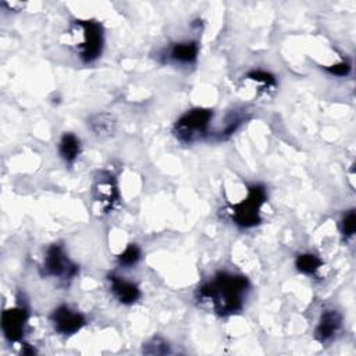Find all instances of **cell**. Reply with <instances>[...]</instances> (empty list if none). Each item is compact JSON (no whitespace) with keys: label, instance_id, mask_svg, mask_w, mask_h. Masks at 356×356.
<instances>
[{"label":"cell","instance_id":"obj_13","mask_svg":"<svg viewBox=\"0 0 356 356\" xmlns=\"http://www.w3.org/2000/svg\"><path fill=\"white\" fill-rule=\"evenodd\" d=\"M89 125L96 135L108 136L115 131V118L108 113H100L89 120Z\"/></svg>","mask_w":356,"mask_h":356},{"label":"cell","instance_id":"obj_9","mask_svg":"<svg viewBox=\"0 0 356 356\" xmlns=\"http://www.w3.org/2000/svg\"><path fill=\"white\" fill-rule=\"evenodd\" d=\"M342 316L337 310H325L318 320L314 335L320 343L330 342L341 330Z\"/></svg>","mask_w":356,"mask_h":356},{"label":"cell","instance_id":"obj_3","mask_svg":"<svg viewBox=\"0 0 356 356\" xmlns=\"http://www.w3.org/2000/svg\"><path fill=\"white\" fill-rule=\"evenodd\" d=\"M267 199V193L263 185L253 184L249 186L248 196L239 202L232 204L231 217L234 222L242 228H252L260 222V207Z\"/></svg>","mask_w":356,"mask_h":356},{"label":"cell","instance_id":"obj_12","mask_svg":"<svg viewBox=\"0 0 356 356\" xmlns=\"http://www.w3.org/2000/svg\"><path fill=\"white\" fill-rule=\"evenodd\" d=\"M58 153L65 163L72 164L81 153L79 139L74 134H64L58 143Z\"/></svg>","mask_w":356,"mask_h":356},{"label":"cell","instance_id":"obj_16","mask_svg":"<svg viewBox=\"0 0 356 356\" xmlns=\"http://www.w3.org/2000/svg\"><path fill=\"white\" fill-rule=\"evenodd\" d=\"M140 259V249L135 243H129L125 250L118 256V263L124 267H131L136 264Z\"/></svg>","mask_w":356,"mask_h":356},{"label":"cell","instance_id":"obj_19","mask_svg":"<svg viewBox=\"0 0 356 356\" xmlns=\"http://www.w3.org/2000/svg\"><path fill=\"white\" fill-rule=\"evenodd\" d=\"M330 74L332 75H337V76H345L348 75V72L350 71V64L348 61H342L339 64H335V65H330L325 68Z\"/></svg>","mask_w":356,"mask_h":356},{"label":"cell","instance_id":"obj_1","mask_svg":"<svg viewBox=\"0 0 356 356\" xmlns=\"http://www.w3.org/2000/svg\"><path fill=\"white\" fill-rule=\"evenodd\" d=\"M249 281L243 275L231 273H218L213 280L199 286L197 300L210 307L220 316H229L239 312L243 306Z\"/></svg>","mask_w":356,"mask_h":356},{"label":"cell","instance_id":"obj_5","mask_svg":"<svg viewBox=\"0 0 356 356\" xmlns=\"http://www.w3.org/2000/svg\"><path fill=\"white\" fill-rule=\"evenodd\" d=\"M43 271L49 277L71 280L78 274V266L72 263L60 245H50L43 259Z\"/></svg>","mask_w":356,"mask_h":356},{"label":"cell","instance_id":"obj_6","mask_svg":"<svg viewBox=\"0 0 356 356\" xmlns=\"http://www.w3.org/2000/svg\"><path fill=\"white\" fill-rule=\"evenodd\" d=\"M28 321V312L22 306L6 309L1 314V330L7 341L11 343L19 342L24 337L25 325Z\"/></svg>","mask_w":356,"mask_h":356},{"label":"cell","instance_id":"obj_8","mask_svg":"<svg viewBox=\"0 0 356 356\" xmlns=\"http://www.w3.org/2000/svg\"><path fill=\"white\" fill-rule=\"evenodd\" d=\"M93 197L100 209L107 213L118 199L115 179L110 172H102L93 185Z\"/></svg>","mask_w":356,"mask_h":356},{"label":"cell","instance_id":"obj_4","mask_svg":"<svg viewBox=\"0 0 356 356\" xmlns=\"http://www.w3.org/2000/svg\"><path fill=\"white\" fill-rule=\"evenodd\" d=\"M213 111L207 108H192L182 114L174 125V134L178 140L192 143L200 139L209 128Z\"/></svg>","mask_w":356,"mask_h":356},{"label":"cell","instance_id":"obj_11","mask_svg":"<svg viewBox=\"0 0 356 356\" xmlns=\"http://www.w3.org/2000/svg\"><path fill=\"white\" fill-rule=\"evenodd\" d=\"M199 53V44L197 42L193 40H188V42H181V43H175L171 49H170V58L175 63L179 64H191L196 60Z\"/></svg>","mask_w":356,"mask_h":356},{"label":"cell","instance_id":"obj_17","mask_svg":"<svg viewBox=\"0 0 356 356\" xmlns=\"http://www.w3.org/2000/svg\"><path fill=\"white\" fill-rule=\"evenodd\" d=\"M355 229H356V214H355V210H349V211L342 217V221H341V232H342L343 238L348 239V238H352V236H353Z\"/></svg>","mask_w":356,"mask_h":356},{"label":"cell","instance_id":"obj_14","mask_svg":"<svg viewBox=\"0 0 356 356\" xmlns=\"http://www.w3.org/2000/svg\"><path fill=\"white\" fill-rule=\"evenodd\" d=\"M321 264L323 261L320 260V257L313 253H302L295 260V266L298 271L306 275H314L320 270Z\"/></svg>","mask_w":356,"mask_h":356},{"label":"cell","instance_id":"obj_2","mask_svg":"<svg viewBox=\"0 0 356 356\" xmlns=\"http://www.w3.org/2000/svg\"><path fill=\"white\" fill-rule=\"evenodd\" d=\"M71 33L81 36L76 40V53L83 63H92L102 54L103 50V28L97 21H75L71 26Z\"/></svg>","mask_w":356,"mask_h":356},{"label":"cell","instance_id":"obj_18","mask_svg":"<svg viewBox=\"0 0 356 356\" xmlns=\"http://www.w3.org/2000/svg\"><path fill=\"white\" fill-rule=\"evenodd\" d=\"M143 352L150 353V355H160V353H167L168 352V345L160 339H153L152 342L146 343V349L143 348Z\"/></svg>","mask_w":356,"mask_h":356},{"label":"cell","instance_id":"obj_10","mask_svg":"<svg viewBox=\"0 0 356 356\" xmlns=\"http://www.w3.org/2000/svg\"><path fill=\"white\" fill-rule=\"evenodd\" d=\"M108 281H110L111 292L118 302L124 305H132L140 298V291L136 284L128 280H124L118 275H110Z\"/></svg>","mask_w":356,"mask_h":356},{"label":"cell","instance_id":"obj_15","mask_svg":"<svg viewBox=\"0 0 356 356\" xmlns=\"http://www.w3.org/2000/svg\"><path fill=\"white\" fill-rule=\"evenodd\" d=\"M248 78L253 82H256L259 86H261V90H270L271 88L275 86V78L267 71L261 70H254L248 74Z\"/></svg>","mask_w":356,"mask_h":356},{"label":"cell","instance_id":"obj_7","mask_svg":"<svg viewBox=\"0 0 356 356\" xmlns=\"http://www.w3.org/2000/svg\"><path fill=\"white\" fill-rule=\"evenodd\" d=\"M50 318L54 330L63 335H72L78 332L86 323L85 317L79 312L71 309L67 305H61L54 309Z\"/></svg>","mask_w":356,"mask_h":356}]
</instances>
